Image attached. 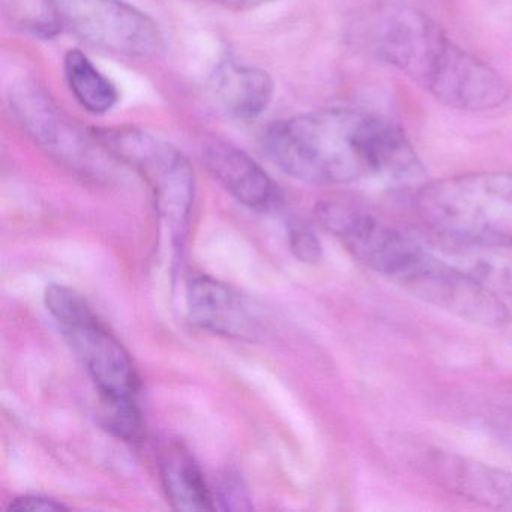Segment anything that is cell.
I'll list each match as a JSON object with an SVG mask.
<instances>
[{
    "mask_svg": "<svg viewBox=\"0 0 512 512\" xmlns=\"http://www.w3.org/2000/svg\"><path fill=\"white\" fill-rule=\"evenodd\" d=\"M203 163L221 187L247 208L271 212L283 205V193L274 179L242 149L217 140L203 149Z\"/></svg>",
    "mask_w": 512,
    "mask_h": 512,
    "instance_id": "8fae6325",
    "label": "cell"
},
{
    "mask_svg": "<svg viewBox=\"0 0 512 512\" xmlns=\"http://www.w3.org/2000/svg\"><path fill=\"white\" fill-rule=\"evenodd\" d=\"M11 103L26 133L50 157L82 175L100 173L101 163L94 149L100 142L94 134L86 136L79 130L44 89L34 82L22 83L14 89Z\"/></svg>",
    "mask_w": 512,
    "mask_h": 512,
    "instance_id": "ba28073f",
    "label": "cell"
},
{
    "mask_svg": "<svg viewBox=\"0 0 512 512\" xmlns=\"http://www.w3.org/2000/svg\"><path fill=\"white\" fill-rule=\"evenodd\" d=\"M68 506L50 497L35 496V494H26V496L16 497L11 500L8 511L11 512H53L67 511Z\"/></svg>",
    "mask_w": 512,
    "mask_h": 512,
    "instance_id": "d6986e66",
    "label": "cell"
},
{
    "mask_svg": "<svg viewBox=\"0 0 512 512\" xmlns=\"http://www.w3.org/2000/svg\"><path fill=\"white\" fill-rule=\"evenodd\" d=\"M187 311L197 328L211 334L247 341L259 334V320L248 299L208 275L188 280Z\"/></svg>",
    "mask_w": 512,
    "mask_h": 512,
    "instance_id": "30bf717a",
    "label": "cell"
},
{
    "mask_svg": "<svg viewBox=\"0 0 512 512\" xmlns=\"http://www.w3.org/2000/svg\"><path fill=\"white\" fill-rule=\"evenodd\" d=\"M263 148L290 178L313 185L376 179L409 185L424 166L400 125L379 113L326 109L275 122Z\"/></svg>",
    "mask_w": 512,
    "mask_h": 512,
    "instance_id": "6da1fadb",
    "label": "cell"
},
{
    "mask_svg": "<svg viewBox=\"0 0 512 512\" xmlns=\"http://www.w3.org/2000/svg\"><path fill=\"white\" fill-rule=\"evenodd\" d=\"M59 4L65 26L94 49L134 59L163 53L158 23L124 0H61Z\"/></svg>",
    "mask_w": 512,
    "mask_h": 512,
    "instance_id": "52a82bcc",
    "label": "cell"
},
{
    "mask_svg": "<svg viewBox=\"0 0 512 512\" xmlns=\"http://www.w3.org/2000/svg\"><path fill=\"white\" fill-rule=\"evenodd\" d=\"M215 97L232 118L251 121L266 112L274 98L271 76L259 68L224 62L212 77Z\"/></svg>",
    "mask_w": 512,
    "mask_h": 512,
    "instance_id": "4fadbf2b",
    "label": "cell"
},
{
    "mask_svg": "<svg viewBox=\"0 0 512 512\" xmlns=\"http://www.w3.org/2000/svg\"><path fill=\"white\" fill-rule=\"evenodd\" d=\"M371 46L377 58L409 77L443 106L461 112L497 109L508 88L496 70L464 50L427 14L388 5L373 14Z\"/></svg>",
    "mask_w": 512,
    "mask_h": 512,
    "instance_id": "3957f363",
    "label": "cell"
},
{
    "mask_svg": "<svg viewBox=\"0 0 512 512\" xmlns=\"http://www.w3.org/2000/svg\"><path fill=\"white\" fill-rule=\"evenodd\" d=\"M419 466L445 490L488 508L512 511V473L439 449L425 452Z\"/></svg>",
    "mask_w": 512,
    "mask_h": 512,
    "instance_id": "9c48e42d",
    "label": "cell"
},
{
    "mask_svg": "<svg viewBox=\"0 0 512 512\" xmlns=\"http://www.w3.org/2000/svg\"><path fill=\"white\" fill-rule=\"evenodd\" d=\"M136 400L100 394V424L107 433L122 442L140 443L145 439V419Z\"/></svg>",
    "mask_w": 512,
    "mask_h": 512,
    "instance_id": "2e32d148",
    "label": "cell"
},
{
    "mask_svg": "<svg viewBox=\"0 0 512 512\" xmlns=\"http://www.w3.org/2000/svg\"><path fill=\"white\" fill-rule=\"evenodd\" d=\"M94 136L110 157L142 175L173 241H184L196 197L190 161L169 143L137 128H104Z\"/></svg>",
    "mask_w": 512,
    "mask_h": 512,
    "instance_id": "5b68a950",
    "label": "cell"
},
{
    "mask_svg": "<svg viewBox=\"0 0 512 512\" xmlns=\"http://www.w3.org/2000/svg\"><path fill=\"white\" fill-rule=\"evenodd\" d=\"M68 88L77 103L91 115H106L118 104V88L80 52L70 50L64 59Z\"/></svg>",
    "mask_w": 512,
    "mask_h": 512,
    "instance_id": "5bb4252c",
    "label": "cell"
},
{
    "mask_svg": "<svg viewBox=\"0 0 512 512\" xmlns=\"http://www.w3.org/2000/svg\"><path fill=\"white\" fill-rule=\"evenodd\" d=\"M44 302L98 392L137 398L140 377L130 353L101 323L88 301L71 287L50 284L44 293Z\"/></svg>",
    "mask_w": 512,
    "mask_h": 512,
    "instance_id": "8992f818",
    "label": "cell"
},
{
    "mask_svg": "<svg viewBox=\"0 0 512 512\" xmlns=\"http://www.w3.org/2000/svg\"><path fill=\"white\" fill-rule=\"evenodd\" d=\"M0 11L5 22L40 40H52L65 26L59 0H0Z\"/></svg>",
    "mask_w": 512,
    "mask_h": 512,
    "instance_id": "9a60e30c",
    "label": "cell"
},
{
    "mask_svg": "<svg viewBox=\"0 0 512 512\" xmlns=\"http://www.w3.org/2000/svg\"><path fill=\"white\" fill-rule=\"evenodd\" d=\"M218 500L227 511H250V499H248L247 491L242 487L241 481L236 476H226L221 482L217 493Z\"/></svg>",
    "mask_w": 512,
    "mask_h": 512,
    "instance_id": "ac0fdd59",
    "label": "cell"
},
{
    "mask_svg": "<svg viewBox=\"0 0 512 512\" xmlns=\"http://www.w3.org/2000/svg\"><path fill=\"white\" fill-rule=\"evenodd\" d=\"M161 484L176 511H214L215 496L194 455L178 440H169L158 454Z\"/></svg>",
    "mask_w": 512,
    "mask_h": 512,
    "instance_id": "7c38bea8",
    "label": "cell"
},
{
    "mask_svg": "<svg viewBox=\"0 0 512 512\" xmlns=\"http://www.w3.org/2000/svg\"><path fill=\"white\" fill-rule=\"evenodd\" d=\"M287 232H289L290 250L299 262H319L322 257V247L319 239L316 238V233L307 223L302 220L289 221Z\"/></svg>",
    "mask_w": 512,
    "mask_h": 512,
    "instance_id": "e0dca14e",
    "label": "cell"
},
{
    "mask_svg": "<svg viewBox=\"0 0 512 512\" xmlns=\"http://www.w3.org/2000/svg\"><path fill=\"white\" fill-rule=\"evenodd\" d=\"M316 217L362 265L415 298L485 328H502L511 320L508 305L491 287L373 215L346 203L322 202Z\"/></svg>",
    "mask_w": 512,
    "mask_h": 512,
    "instance_id": "7a4b0ae2",
    "label": "cell"
},
{
    "mask_svg": "<svg viewBox=\"0 0 512 512\" xmlns=\"http://www.w3.org/2000/svg\"><path fill=\"white\" fill-rule=\"evenodd\" d=\"M416 211L437 235L458 244L512 250V173L479 172L428 182Z\"/></svg>",
    "mask_w": 512,
    "mask_h": 512,
    "instance_id": "277c9868",
    "label": "cell"
},
{
    "mask_svg": "<svg viewBox=\"0 0 512 512\" xmlns=\"http://www.w3.org/2000/svg\"><path fill=\"white\" fill-rule=\"evenodd\" d=\"M212 4L220 5L232 11H248L254 8L263 7V5L274 4L278 0H208Z\"/></svg>",
    "mask_w": 512,
    "mask_h": 512,
    "instance_id": "ffe728a7",
    "label": "cell"
}]
</instances>
